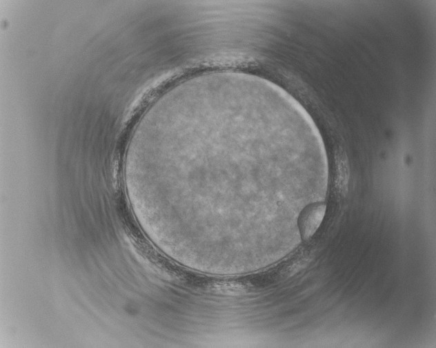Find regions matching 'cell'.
<instances>
[{
    "label": "cell",
    "instance_id": "1",
    "mask_svg": "<svg viewBox=\"0 0 436 348\" xmlns=\"http://www.w3.org/2000/svg\"><path fill=\"white\" fill-rule=\"evenodd\" d=\"M326 206L316 203L307 206L299 218V227L303 240H308L319 226L324 214Z\"/></svg>",
    "mask_w": 436,
    "mask_h": 348
}]
</instances>
